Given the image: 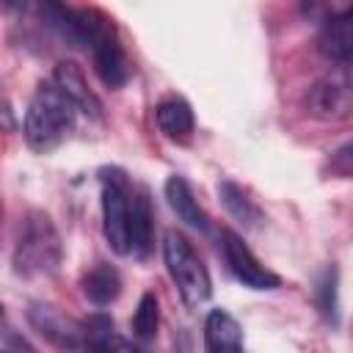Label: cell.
<instances>
[{
  "label": "cell",
  "mask_w": 353,
  "mask_h": 353,
  "mask_svg": "<svg viewBox=\"0 0 353 353\" xmlns=\"http://www.w3.org/2000/svg\"><path fill=\"white\" fill-rule=\"evenodd\" d=\"M74 121H77L74 102L52 80H41L25 113V124H22L25 143L33 152L47 154L55 146H61V141L74 130Z\"/></svg>",
  "instance_id": "cell-1"
},
{
  "label": "cell",
  "mask_w": 353,
  "mask_h": 353,
  "mask_svg": "<svg viewBox=\"0 0 353 353\" xmlns=\"http://www.w3.org/2000/svg\"><path fill=\"white\" fill-rule=\"evenodd\" d=\"M157 325H160V303H157V295L154 292H143L138 306H135V314H132V334L138 339H152L157 334Z\"/></svg>",
  "instance_id": "cell-17"
},
{
  "label": "cell",
  "mask_w": 353,
  "mask_h": 353,
  "mask_svg": "<svg viewBox=\"0 0 353 353\" xmlns=\"http://www.w3.org/2000/svg\"><path fill=\"white\" fill-rule=\"evenodd\" d=\"M0 215H3V204H0Z\"/></svg>",
  "instance_id": "cell-21"
},
{
  "label": "cell",
  "mask_w": 353,
  "mask_h": 353,
  "mask_svg": "<svg viewBox=\"0 0 353 353\" xmlns=\"http://www.w3.org/2000/svg\"><path fill=\"white\" fill-rule=\"evenodd\" d=\"M154 240V210L146 188H132V210H130V254L143 259L152 251Z\"/></svg>",
  "instance_id": "cell-10"
},
{
  "label": "cell",
  "mask_w": 353,
  "mask_h": 353,
  "mask_svg": "<svg viewBox=\"0 0 353 353\" xmlns=\"http://www.w3.org/2000/svg\"><path fill=\"white\" fill-rule=\"evenodd\" d=\"M204 350L207 353H245L243 328L226 309H212L204 320Z\"/></svg>",
  "instance_id": "cell-9"
},
{
  "label": "cell",
  "mask_w": 353,
  "mask_h": 353,
  "mask_svg": "<svg viewBox=\"0 0 353 353\" xmlns=\"http://www.w3.org/2000/svg\"><path fill=\"white\" fill-rule=\"evenodd\" d=\"M165 199H168V204H171V210L176 212L179 221H185L188 226H193V229H199V232H207V229H210V218H207V212L201 210V204L196 201V196H193L188 179H182V176H176V174L168 176V179H165Z\"/></svg>",
  "instance_id": "cell-13"
},
{
  "label": "cell",
  "mask_w": 353,
  "mask_h": 353,
  "mask_svg": "<svg viewBox=\"0 0 353 353\" xmlns=\"http://www.w3.org/2000/svg\"><path fill=\"white\" fill-rule=\"evenodd\" d=\"M306 110L323 121H345L353 110V94L347 72H331L328 77H320L306 91Z\"/></svg>",
  "instance_id": "cell-6"
},
{
  "label": "cell",
  "mask_w": 353,
  "mask_h": 353,
  "mask_svg": "<svg viewBox=\"0 0 353 353\" xmlns=\"http://www.w3.org/2000/svg\"><path fill=\"white\" fill-rule=\"evenodd\" d=\"M218 199L221 204L226 207V212L243 226V229H251V232H259L265 226V212L259 210V204L251 199V193L237 185L234 179H221L218 182Z\"/></svg>",
  "instance_id": "cell-11"
},
{
  "label": "cell",
  "mask_w": 353,
  "mask_h": 353,
  "mask_svg": "<svg viewBox=\"0 0 353 353\" xmlns=\"http://www.w3.org/2000/svg\"><path fill=\"white\" fill-rule=\"evenodd\" d=\"M121 292V276L113 265L99 262L94 265L85 276H83V295L94 303V306H108L119 298Z\"/></svg>",
  "instance_id": "cell-16"
},
{
  "label": "cell",
  "mask_w": 353,
  "mask_h": 353,
  "mask_svg": "<svg viewBox=\"0 0 353 353\" xmlns=\"http://www.w3.org/2000/svg\"><path fill=\"white\" fill-rule=\"evenodd\" d=\"M0 314H3V306H0Z\"/></svg>",
  "instance_id": "cell-22"
},
{
  "label": "cell",
  "mask_w": 353,
  "mask_h": 353,
  "mask_svg": "<svg viewBox=\"0 0 353 353\" xmlns=\"http://www.w3.org/2000/svg\"><path fill=\"white\" fill-rule=\"evenodd\" d=\"M154 119H157V127L165 138L171 141H188L196 130V119H193V110L185 99L179 97H168L157 105L154 110Z\"/></svg>",
  "instance_id": "cell-14"
},
{
  "label": "cell",
  "mask_w": 353,
  "mask_h": 353,
  "mask_svg": "<svg viewBox=\"0 0 353 353\" xmlns=\"http://www.w3.org/2000/svg\"><path fill=\"white\" fill-rule=\"evenodd\" d=\"M331 174L347 179L350 176V143L339 146L334 154H331Z\"/></svg>",
  "instance_id": "cell-19"
},
{
  "label": "cell",
  "mask_w": 353,
  "mask_h": 353,
  "mask_svg": "<svg viewBox=\"0 0 353 353\" xmlns=\"http://www.w3.org/2000/svg\"><path fill=\"white\" fill-rule=\"evenodd\" d=\"M102 182V232L108 245L116 254H130V210H132V185L130 176L110 165L99 171Z\"/></svg>",
  "instance_id": "cell-4"
},
{
  "label": "cell",
  "mask_w": 353,
  "mask_h": 353,
  "mask_svg": "<svg viewBox=\"0 0 353 353\" xmlns=\"http://www.w3.org/2000/svg\"><path fill=\"white\" fill-rule=\"evenodd\" d=\"M83 347L88 353H141L130 339L113 331V320L108 314H94L83 323Z\"/></svg>",
  "instance_id": "cell-12"
},
{
  "label": "cell",
  "mask_w": 353,
  "mask_h": 353,
  "mask_svg": "<svg viewBox=\"0 0 353 353\" xmlns=\"http://www.w3.org/2000/svg\"><path fill=\"white\" fill-rule=\"evenodd\" d=\"M314 301H317V306H320V312L336 325V268L331 265V268H325L323 270V276L317 279V287H314Z\"/></svg>",
  "instance_id": "cell-18"
},
{
  "label": "cell",
  "mask_w": 353,
  "mask_h": 353,
  "mask_svg": "<svg viewBox=\"0 0 353 353\" xmlns=\"http://www.w3.org/2000/svg\"><path fill=\"white\" fill-rule=\"evenodd\" d=\"M52 83L74 102V108L77 110H83L88 119H102V102H99V97L88 88V83H85V74H83V69L74 63V61H61L58 66H55V72H52Z\"/></svg>",
  "instance_id": "cell-7"
},
{
  "label": "cell",
  "mask_w": 353,
  "mask_h": 353,
  "mask_svg": "<svg viewBox=\"0 0 353 353\" xmlns=\"http://www.w3.org/2000/svg\"><path fill=\"white\" fill-rule=\"evenodd\" d=\"M221 251H223V259H226V268L232 270V276L251 287V290H276L281 287V276L273 273L270 268H265L254 254L251 248L243 243V237L232 229H221Z\"/></svg>",
  "instance_id": "cell-5"
},
{
  "label": "cell",
  "mask_w": 353,
  "mask_h": 353,
  "mask_svg": "<svg viewBox=\"0 0 353 353\" xmlns=\"http://www.w3.org/2000/svg\"><path fill=\"white\" fill-rule=\"evenodd\" d=\"M61 256L63 245L52 218L44 210H30L14 248V270L25 279L52 276L61 265Z\"/></svg>",
  "instance_id": "cell-2"
},
{
  "label": "cell",
  "mask_w": 353,
  "mask_h": 353,
  "mask_svg": "<svg viewBox=\"0 0 353 353\" xmlns=\"http://www.w3.org/2000/svg\"><path fill=\"white\" fill-rule=\"evenodd\" d=\"M320 52L336 63H347L353 55V11L345 8L339 14H331L320 28Z\"/></svg>",
  "instance_id": "cell-8"
},
{
  "label": "cell",
  "mask_w": 353,
  "mask_h": 353,
  "mask_svg": "<svg viewBox=\"0 0 353 353\" xmlns=\"http://www.w3.org/2000/svg\"><path fill=\"white\" fill-rule=\"evenodd\" d=\"M0 353H3V350H0Z\"/></svg>",
  "instance_id": "cell-23"
},
{
  "label": "cell",
  "mask_w": 353,
  "mask_h": 353,
  "mask_svg": "<svg viewBox=\"0 0 353 353\" xmlns=\"http://www.w3.org/2000/svg\"><path fill=\"white\" fill-rule=\"evenodd\" d=\"M30 323L55 345H63V347H77L83 345V331L69 325L52 306H41V303H33L30 306Z\"/></svg>",
  "instance_id": "cell-15"
},
{
  "label": "cell",
  "mask_w": 353,
  "mask_h": 353,
  "mask_svg": "<svg viewBox=\"0 0 353 353\" xmlns=\"http://www.w3.org/2000/svg\"><path fill=\"white\" fill-rule=\"evenodd\" d=\"M163 259H165V268H168V276L171 281L176 284L182 301L188 306H199L210 298L212 292V281H210V273L201 262V256L193 251V245L188 243L185 234L179 232H165V240H163Z\"/></svg>",
  "instance_id": "cell-3"
},
{
  "label": "cell",
  "mask_w": 353,
  "mask_h": 353,
  "mask_svg": "<svg viewBox=\"0 0 353 353\" xmlns=\"http://www.w3.org/2000/svg\"><path fill=\"white\" fill-rule=\"evenodd\" d=\"M176 353H193V347H190V336H188V334H179V339H176Z\"/></svg>",
  "instance_id": "cell-20"
}]
</instances>
